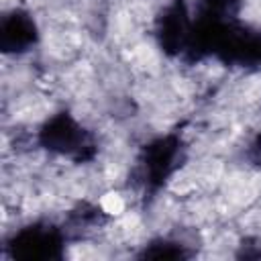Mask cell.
Instances as JSON below:
<instances>
[{"label": "cell", "mask_w": 261, "mask_h": 261, "mask_svg": "<svg viewBox=\"0 0 261 261\" xmlns=\"http://www.w3.org/2000/svg\"><path fill=\"white\" fill-rule=\"evenodd\" d=\"M188 159V145L177 130L157 135L147 141L137 155L135 177L143 190L145 200L155 198L169 179L184 167Z\"/></svg>", "instance_id": "6da1fadb"}, {"label": "cell", "mask_w": 261, "mask_h": 261, "mask_svg": "<svg viewBox=\"0 0 261 261\" xmlns=\"http://www.w3.org/2000/svg\"><path fill=\"white\" fill-rule=\"evenodd\" d=\"M37 143L51 155L71 159L77 165L90 163L98 155V139L69 110H59L43 120Z\"/></svg>", "instance_id": "7a4b0ae2"}, {"label": "cell", "mask_w": 261, "mask_h": 261, "mask_svg": "<svg viewBox=\"0 0 261 261\" xmlns=\"http://www.w3.org/2000/svg\"><path fill=\"white\" fill-rule=\"evenodd\" d=\"M69 243L63 224L35 220L16 228L6 241V253L14 261H61Z\"/></svg>", "instance_id": "3957f363"}, {"label": "cell", "mask_w": 261, "mask_h": 261, "mask_svg": "<svg viewBox=\"0 0 261 261\" xmlns=\"http://www.w3.org/2000/svg\"><path fill=\"white\" fill-rule=\"evenodd\" d=\"M214 59L230 67L261 71V29L243 24L241 20L228 22L220 33Z\"/></svg>", "instance_id": "277c9868"}, {"label": "cell", "mask_w": 261, "mask_h": 261, "mask_svg": "<svg viewBox=\"0 0 261 261\" xmlns=\"http://www.w3.org/2000/svg\"><path fill=\"white\" fill-rule=\"evenodd\" d=\"M192 20L194 16L190 12L188 0H171L159 10V14L155 16L153 35L163 55L181 57L190 37Z\"/></svg>", "instance_id": "5b68a950"}, {"label": "cell", "mask_w": 261, "mask_h": 261, "mask_svg": "<svg viewBox=\"0 0 261 261\" xmlns=\"http://www.w3.org/2000/svg\"><path fill=\"white\" fill-rule=\"evenodd\" d=\"M39 43L35 16L24 8L8 10L0 20V51L4 55H22Z\"/></svg>", "instance_id": "8992f818"}, {"label": "cell", "mask_w": 261, "mask_h": 261, "mask_svg": "<svg viewBox=\"0 0 261 261\" xmlns=\"http://www.w3.org/2000/svg\"><path fill=\"white\" fill-rule=\"evenodd\" d=\"M106 220H108V216H106V212H104L98 204H92V202H77V204L69 210V214L65 216L63 228H65L67 239L73 241V239L86 237L88 232L100 228Z\"/></svg>", "instance_id": "52a82bcc"}, {"label": "cell", "mask_w": 261, "mask_h": 261, "mask_svg": "<svg viewBox=\"0 0 261 261\" xmlns=\"http://www.w3.org/2000/svg\"><path fill=\"white\" fill-rule=\"evenodd\" d=\"M194 255V251L177 241V239H171V237H157V239H151L149 243L143 245V249L137 253L139 259H190Z\"/></svg>", "instance_id": "ba28073f"}, {"label": "cell", "mask_w": 261, "mask_h": 261, "mask_svg": "<svg viewBox=\"0 0 261 261\" xmlns=\"http://www.w3.org/2000/svg\"><path fill=\"white\" fill-rule=\"evenodd\" d=\"M243 0H196L194 16L212 22H234L239 20Z\"/></svg>", "instance_id": "9c48e42d"}, {"label": "cell", "mask_w": 261, "mask_h": 261, "mask_svg": "<svg viewBox=\"0 0 261 261\" xmlns=\"http://www.w3.org/2000/svg\"><path fill=\"white\" fill-rule=\"evenodd\" d=\"M245 159L249 161L251 167L261 171V130L249 141V145L245 149Z\"/></svg>", "instance_id": "30bf717a"}]
</instances>
